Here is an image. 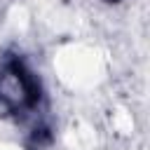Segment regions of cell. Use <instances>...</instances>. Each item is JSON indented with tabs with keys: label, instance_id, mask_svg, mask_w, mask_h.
<instances>
[{
	"label": "cell",
	"instance_id": "7a4b0ae2",
	"mask_svg": "<svg viewBox=\"0 0 150 150\" xmlns=\"http://www.w3.org/2000/svg\"><path fill=\"white\" fill-rule=\"evenodd\" d=\"M110 2H115V0H110Z\"/></svg>",
	"mask_w": 150,
	"mask_h": 150
},
{
	"label": "cell",
	"instance_id": "6da1fadb",
	"mask_svg": "<svg viewBox=\"0 0 150 150\" xmlns=\"http://www.w3.org/2000/svg\"><path fill=\"white\" fill-rule=\"evenodd\" d=\"M40 101L38 77L26 68L23 61L12 59L0 73V110L5 115L30 110Z\"/></svg>",
	"mask_w": 150,
	"mask_h": 150
}]
</instances>
